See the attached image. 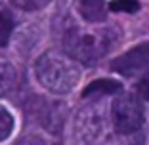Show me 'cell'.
Returning a JSON list of instances; mask_svg holds the SVG:
<instances>
[{
    "label": "cell",
    "mask_w": 149,
    "mask_h": 145,
    "mask_svg": "<svg viewBox=\"0 0 149 145\" xmlns=\"http://www.w3.org/2000/svg\"><path fill=\"white\" fill-rule=\"evenodd\" d=\"M120 82L111 78H100L94 80L92 84H88L82 92V97H90V96H107V94H117L120 92Z\"/></svg>",
    "instance_id": "52a82bcc"
},
{
    "label": "cell",
    "mask_w": 149,
    "mask_h": 145,
    "mask_svg": "<svg viewBox=\"0 0 149 145\" xmlns=\"http://www.w3.org/2000/svg\"><path fill=\"white\" fill-rule=\"evenodd\" d=\"M113 124L118 134H136L143 124L141 101L132 94L117 97L113 103Z\"/></svg>",
    "instance_id": "3957f363"
},
{
    "label": "cell",
    "mask_w": 149,
    "mask_h": 145,
    "mask_svg": "<svg viewBox=\"0 0 149 145\" xmlns=\"http://www.w3.org/2000/svg\"><path fill=\"white\" fill-rule=\"evenodd\" d=\"M15 69L13 65L6 59V57L0 56V96H4L8 94L10 90L13 88V84H15Z\"/></svg>",
    "instance_id": "ba28073f"
},
{
    "label": "cell",
    "mask_w": 149,
    "mask_h": 145,
    "mask_svg": "<svg viewBox=\"0 0 149 145\" xmlns=\"http://www.w3.org/2000/svg\"><path fill=\"white\" fill-rule=\"evenodd\" d=\"M79 10H80V13H82V17L90 23L105 21L107 10H105L103 0H80Z\"/></svg>",
    "instance_id": "8992f818"
},
{
    "label": "cell",
    "mask_w": 149,
    "mask_h": 145,
    "mask_svg": "<svg viewBox=\"0 0 149 145\" xmlns=\"http://www.w3.org/2000/svg\"><path fill=\"white\" fill-rule=\"evenodd\" d=\"M15 145H46L42 139H38V137H23V139H19Z\"/></svg>",
    "instance_id": "5bb4252c"
},
{
    "label": "cell",
    "mask_w": 149,
    "mask_h": 145,
    "mask_svg": "<svg viewBox=\"0 0 149 145\" xmlns=\"http://www.w3.org/2000/svg\"><path fill=\"white\" fill-rule=\"evenodd\" d=\"M63 46L69 57L82 63H94L105 56L113 46V33L109 29L71 27L63 35Z\"/></svg>",
    "instance_id": "6da1fadb"
},
{
    "label": "cell",
    "mask_w": 149,
    "mask_h": 145,
    "mask_svg": "<svg viewBox=\"0 0 149 145\" xmlns=\"http://www.w3.org/2000/svg\"><path fill=\"white\" fill-rule=\"evenodd\" d=\"M138 94H140L141 99L149 101V75L140 80V84H138Z\"/></svg>",
    "instance_id": "4fadbf2b"
},
{
    "label": "cell",
    "mask_w": 149,
    "mask_h": 145,
    "mask_svg": "<svg viewBox=\"0 0 149 145\" xmlns=\"http://www.w3.org/2000/svg\"><path fill=\"white\" fill-rule=\"evenodd\" d=\"M111 69L124 76H136V75L145 73L149 69V42L136 46L130 52H126L124 56L113 59Z\"/></svg>",
    "instance_id": "5b68a950"
},
{
    "label": "cell",
    "mask_w": 149,
    "mask_h": 145,
    "mask_svg": "<svg viewBox=\"0 0 149 145\" xmlns=\"http://www.w3.org/2000/svg\"><path fill=\"white\" fill-rule=\"evenodd\" d=\"M111 12H126V13H134L140 10V2L138 0H113L109 4Z\"/></svg>",
    "instance_id": "8fae6325"
},
{
    "label": "cell",
    "mask_w": 149,
    "mask_h": 145,
    "mask_svg": "<svg viewBox=\"0 0 149 145\" xmlns=\"http://www.w3.org/2000/svg\"><path fill=\"white\" fill-rule=\"evenodd\" d=\"M13 31V17L10 12H0V46H6Z\"/></svg>",
    "instance_id": "9c48e42d"
},
{
    "label": "cell",
    "mask_w": 149,
    "mask_h": 145,
    "mask_svg": "<svg viewBox=\"0 0 149 145\" xmlns=\"http://www.w3.org/2000/svg\"><path fill=\"white\" fill-rule=\"evenodd\" d=\"M15 8L25 10V12H36V10H42L44 6H48L52 0H10Z\"/></svg>",
    "instance_id": "7c38bea8"
},
{
    "label": "cell",
    "mask_w": 149,
    "mask_h": 145,
    "mask_svg": "<svg viewBox=\"0 0 149 145\" xmlns=\"http://www.w3.org/2000/svg\"><path fill=\"white\" fill-rule=\"evenodd\" d=\"M36 78L46 90L54 94H67L77 86L80 78V71L77 63L67 56L56 52L44 53L36 61Z\"/></svg>",
    "instance_id": "7a4b0ae2"
},
{
    "label": "cell",
    "mask_w": 149,
    "mask_h": 145,
    "mask_svg": "<svg viewBox=\"0 0 149 145\" xmlns=\"http://www.w3.org/2000/svg\"><path fill=\"white\" fill-rule=\"evenodd\" d=\"M105 132V114L100 107L88 105L74 119V137L80 145H92Z\"/></svg>",
    "instance_id": "277c9868"
},
{
    "label": "cell",
    "mask_w": 149,
    "mask_h": 145,
    "mask_svg": "<svg viewBox=\"0 0 149 145\" xmlns=\"http://www.w3.org/2000/svg\"><path fill=\"white\" fill-rule=\"evenodd\" d=\"M13 130V117L8 109L0 105V141H4L6 137L12 134Z\"/></svg>",
    "instance_id": "30bf717a"
}]
</instances>
